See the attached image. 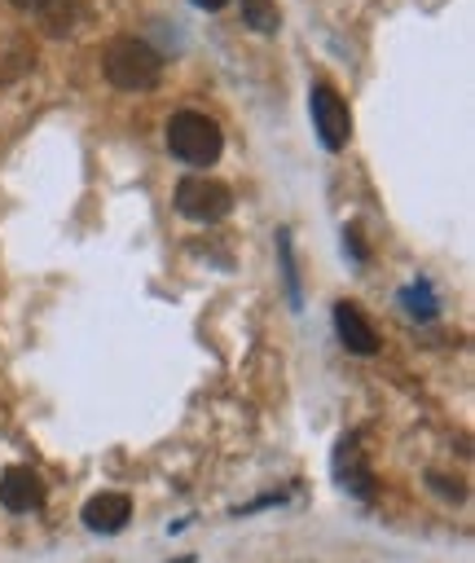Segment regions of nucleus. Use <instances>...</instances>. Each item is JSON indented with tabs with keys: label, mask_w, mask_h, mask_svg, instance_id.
Returning <instances> with one entry per match:
<instances>
[{
	"label": "nucleus",
	"mask_w": 475,
	"mask_h": 563,
	"mask_svg": "<svg viewBox=\"0 0 475 563\" xmlns=\"http://www.w3.org/2000/svg\"><path fill=\"white\" fill-rule=\"evenodd\" d=\"M101 70H106V79H110L114 88H123V92H145V88L158 84L163 57H158L145 40H136V35H119V40H110V48H106V57H101Z\"/></svg>",
	"instance_id": "nucleus-1"
},
{
	"label": "nucleus",
	"mask_w": 475,
	"mask_h": 563,
	"mask_svg": "<svg viewBox=\"0 0 475 563\" xmlns=\"http://www.w3.org/2000/svg\"><path fill=\"white\" fill-rule=\"evenodd\" d=\"M167 150L189 167H211L224 150V132L202 110H176L167 119Z\"/></svg>",
	"instance_id": "nucleus-2"
},
{
	"label": "nucleus",
	"mask_w": 475,
	"mask_h": 563,
	"mask_svg": "<svg viewBox=\"0 0 475 563\" xmlns=\"http://www.w3.org/2000/svg\"><path fill=\"white\" fill-rule=\"evenodd\" d=\"M233 207V194L224 180H207V176H185L176 185V211L189 220H224Z\"/></svg>",
	"instance_id": "nucleus-3"
},
{
	"label": "nucleus",
	"mask_w": 475,
	"mask_h": 563,
	"mask_svg": "<svg viewBox=\"0 0 475 563\" xmlns=\"http://www.w3.org/2000/svg\"><path fill=\"white\" fill-rule=\"evenodd\" d=\"M308 110H312V128H317L321 145H325V150H343L347 136H352L347 101H343L330 84H312V92H308Z\"/></svg>",
	"instance_id": "nucleus-4"
},
{
	"label": "nucleus",
	"mask_w": 475,
	"mask_h": 563,
	"mask_svg": "<svg viewBox=\"0 0 475 563\" xmlns=\"http://www.w3.org/2000/svg\"><path fill=\"white\" fill-rule=\"evenodd\" d=\"M79 519H84L88 532L110 537V532H123V528H128V519H132V501H128V493H92V497L84 501Z\"/></svg>",
	"instance_id": "nucleus-5"
},
{
	"label": "nucleus",
	"mask_w": 475,
	"mask_h": 563,
	"mask_svg": "<svg viewBox=\"0 0 475 563\" xmlns=\"http://www.w3.org/2000/svg\"><path fill=\"white\" fill-rule=\"evenodd\" d=\"M0 501L13 510V515H26V510H40L44 506V484L31 466H9L0 475Z\"/></svg>",
	"instance_id": "nucleus-6"
},
{
	"label": "nucleus",
	"mask_w": 475,
	"mask_h": 563,
	"mask_svg": "<svg viewBox=\"0 0 475 563\" xmlns=\"http://www.w3.org/2000/svg\"><path fill=\"white\" fill-rule=\"evenodd\" d=\"M334 330H339L347 352H356V356H374L378 352V330L369 325V317L356 303H334Z\"/></svg>",
	"instance_id": "nucleus-7"
},
{
	"label": "nucleus",
	"mask_w": 475,
	"mask_h": 563,
	"mask_svg": "<svg viewBox=\"0 0 475 563\" xmlns=\"http://www.w3.org/2000/svg\"><path fill=\"white\" fill-rule=\"evenodd\" d=\"M242 22L255 26V31H264V35H273L281 26V13H277L273 0H242Z\"/></svg>",
	"instance_id": "nucleus-8"
},
{
	"label": "nucleus",
	"mask_w": 475,
	"mask_h": 563,
	"mask_svg": "<svg viewBox=\"0 0 475 563\" xmlns=\"http://www.w3.org/2000/svg\"><path fill=\"white\" fill-rule=\"evenodd\" d=\"M44 26L53 31V35H66L70 26H75V9H70V0H44Z\"/></svg>",
	"instance_id": "nucleus-9"
},
{
	"label": "nucleus",
	"mask_w": 475,
	"mask_h": 563,
	"mask_svg": "<svg viewBox=\"0 0 475 563\" xmlns=\"http://www.w3.org/2000/svg\"><path fill=\"white\" fill-rule=\"evenodd\" d=\"M400 299H405V308H409V312H418V317H435V299H431L427 282H413Z\"/></svg>",
	"instance_id": "nucleus-10"
},
{
	"label": "nucleus",
	"mask_w": 475,
	"mask_h": 563,
	"mask_svg": "<svg viewBox=\"0 0 475 563\" xmlns=\"http://www.w3.org/2000/svg\"><path fill=\"white\" fill-rule=\"evenodd\" d=\"M277 260L286 268V290H290V303H299V277H295V260H290V238L277 233Z\"/></svg>",
	"instance_id": "nucleus-11"
},
{
	"label": "nucleus",
	"mask_w": 475,
	"mask_h": 563,
	"mask_svg": "<svg viewBox=\"0 0 475 563\" xmlns=\"http://www.w3.org/2000/svg\"><path fill=\"white\" fill-rule=\"evenodd\" d=\"M13 4H18V9H35V13L44 9V0H13Z\"/></svg>",
	"instance_id": "nucleus-12"
},
{
	"label": "nucleus",
	"mask_w": 475,
	"mask_h": 563,
	"mask_svg": "<svg viewBox=\"0 0 475 563\" xmlns=\"http://www.w3.org/2000/svg\"><path fill=\"white\" fill-rule=\"evenodd\" d=\"M194 4H198V9H224L229 0H194Z\"/></svg>",
	"instance_id": "nucleus-13"
}]
</instances>
